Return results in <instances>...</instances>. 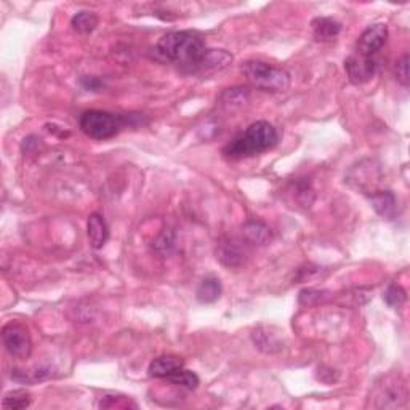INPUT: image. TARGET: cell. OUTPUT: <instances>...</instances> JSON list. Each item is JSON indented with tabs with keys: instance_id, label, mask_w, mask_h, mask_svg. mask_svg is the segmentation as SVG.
<instances>
[{
	"instance_id": "1",
	"label": "cell",
	"mask_w": 410,
	"mask_h": 410,
	"mask_svg": "<svg viewBox=\"0 0 410 410\" xmlns=\"http://www.w3.org/2000/svg\"><path fill=\"white\" fill-rule=\"evenodd\" d=\"M205 50L202 37L192 31L169 32L162 36L156 45L157 55L192 72H196Z\"/></svg>"
},
{
	"instance_id": "2",
	"label": "cell",
	"mask_w": 410,
	"mask_h": 410,
	"mask_svg": "<svg viewBox=\"0 0 410 410\" xmlns=\"http://www.w3.org/2000/svg\"><path fill=\"white\" fill-rule=\"evenodd\" d=\"M279 143V133L266 121L254 122L240 135L225 146V156L229 159H245L273 150Z\"/></svg>"
},
{
	"instance_id": "3",
	"label": "cell",
	"mask_w": 410,
	"mask_h": 410,
	"mask_svg": "<svg viewBox=\"0 0 410 410\" xmlns=\"http://www.w3.org/2000/svg\"><path fill=\"white\" fill-rule=\"evenodd\" d=\"M242 72L252 85L266 92H284L290 87V74L265 61H247Z\"/></svg>"
},
{
	"instance_id": "4",
	"label": "cell",
	"mask_w": 410,
	"mask_h": 410,
	"mask_svg": "<svg viewBox=\"0 0 410 410\" xmlns=\"http://www.w3.org/2000/svg\"><path fill=\"white\" fill-rule=\"evenodd\" d=\"M123 117L112 114L107 111H98L90 110L85 111L79 119V127L85 133L87 136L93 138V140H110V138L116 136L121 128L123 127Z\"/></svg>"
},
{
	"instance_id": "5",
	"label": "cell",
	"mask_w": 410,
	"mask_h": 410,
	"mask_svg": "<svg viewBox=\"0 0 410 410\" xmlns=\"http://www.w3.org/2000/svg\"><path fill=\"white\" fill-rule=\"evenodd\" d=\"M370 401L373 407L378 409H394L401 407L407 401V389L406 385L401 378L396 377H385L382 383H378L375 387L372 396H370Z\"/></svg>"
},
{
	"instance_id": "6",
	"label": "cell",
	"mask_w": 410,
	"mask_h": 410,
	"mask_svg": "<svg viewBox=\"0 0 410 410\" xmlns=\"http://www.w3.org/2000/svg\"><path fill=\"white\" fill-rule=\"evenodd\" d=\"M3 347L12 358L26 360L32 353V340L29 330L18 322H8L2 329Z\"/></svg>"
},
{
	"instance_id": "7",
	"label": "cell",
	"mask_w": 410,
	"mask_h": 410,
	"mask_svg": "<svg viewBox=\"0 0 410 410\" xmlns=\"http://www.w3.org/2000/svg\"><path fill=\"white\" fill-rule=\"evenodd\" d=\"M388 41V28L387 24H372L360 34L358 42H356V55L372 58L382 50Z\"/></svg>"
},
{
	"instance_id": "8",
	"label": "cell",
	"mask_w": 410,
	"mask_h": 410,
	"mask_svg": "<svg viewBox=\"0 0 410 410\" xmlns=\"http://www.w3.org/2000/svg\"><path fill=\"white\" fill-rule=\"evenodd\" d=\"M377 68L378 63L373 57L365 58L353 55L345 61V69H347L349 81L356 83V85H362V83L369 82L375 76V72H377Z\"/></svg>"
},
{
	"instance_id": "9",
	"label": "cell",
	"mask_w": 410,
	"mask_h": 410,
	"mask_svg": "<svg viewBox=\"0 0 410 410\" xmlns=\"http://www.w3.org/2000/svg\"><path fill=\"white\" fill-rule=\"evenodd\" d=\"M216 260L221 265L228 266V268H237L244 263L245 260V249L239 240L233 237H225L218 242L216 247Z\"/></svg>"
},
{
	"instance_id": "10",
	"label": "cell",
	"mask_w": 410,
	"mask_h": 410,
	"mask_svg": "<svg viewBox=\"0 0 410 410\" xmlns=\"http://www.w3.org/2000/svg\"><path fill=\"white\" fill-rule=\"evenodd\" d=\"M233 63V55L226 50H216V48H207L204 57H202L199 66H197L196 72L209 74L223 71Z\"/></svg>"
},
{
	"instance_id": "11",
	"label": "cell",
	"mask_w": 410,
	"mask_h": 410,
	"mask_svg": "<svg viewBox=\"0 0 410 410\" xmlns=\"http://www.w3.org/2000/svg\"><path fill=\"white\" fill-rule=\"evenodd\" d=\"M87 236L90 245L95 250H100L106 245L110 239V228H107L105 218L100 214H92L87 221Z\"/></svg>"
},
{
	"instance_id": "12",
	"label": "cell",
	"mask_w": 410,
	"mask_h": 410,
	"mask_svg": "<svg viewBox=\"0 0 410 410\" xmlns=\"http://www.w3.org/2000/svg\"><path fill=\"white\" fill-rule=\"evenodd\" d=\"M185 365V360L178 356H161V358H156L147 367V375L151 378H167L170 377L172 373L176 372L178 369H181Z\"/></svg>"
},
{
	"instance_id": "13",
	"label": "cell",
	"mask_w": 410,
	"mask_h": 410,
	"mask_svg": "<svg viewBox=\"0 0 410 410\" xmlns=\"http://www.w3.org/2000/svg\"><path fill=\"white\" fill-rule=\"evenodd\" d=\"M242 233L247 242L254 245H266L273 240V231L269 229V226H266L263 221L252 220L242 226Z\"/></svg>"
},
{
	"instance_id": "14",
	"label": "cell",
	"mask_w": 410,
	"mask_h": 410,
	"mask_svg": "<svg viewBox=\"0 0 410 410\" xmlns=\"http://www.w3.org/2000/svg\"><path fill=\"white\" fill-rule=\"evenodd\" d=\"M370 202H372L373 209L377 210L378 215H382L383 218L393 220L394 215H396V205L398 201L391 191H378L372 192L369 196Z\"/></svg>"
},
{
	"instance_id": "15",
	"label": "cell",
	"mask_w": 410,
	"mask_h": 410,
	"mask_svg": "<svg viewBox=\"0 0 410 410\" xmlns=\"http://www.w3.org/2000/svg\"><path fill=\"white\" fill-rule=\"evenodd\" d=\"M313 32L314 37L318 41H332L342 31V24H340L337 19L334 18H316L313 24Z\"/></svg>"
},
{
	"instance_id": "16",
	"label": "cell",
	"mask_w": 410,
	"mask_h": 410,
	"mask_svg": "<svg viewBox=\"0 0 410 410\" xmlns=\"http://www.w3.org/2000/svg\"><path fill=\"white\" fill-rule=\"evenodd\" d=\"M252 340H254L255 347L265 353H278L283 349V343L279 342L278 337L265 329H256L252 334Z\"/></svg>"
},
{
	"instance_id": "17",
	"label": "cell",
	"mask_w": 410,
	"mask_h": 410,
	"mask_svg": "<svg viewBox=\"0 0 410 410\" xmlns=\"http://www.w3.org/2000/svg\"><path fill=\"white\" fill-rule=\"evenodd\" d=\"M221 283L216 278H205L197 287L196 296L201 303H214L221 295Z\"/></svg>"
},
{
	"instance_id": "18",
	"label": "cell",
	"mask_w": 410,
	"mask_h": 410,
	"mask_svg": "<svg viewBox=\"0 0 410 410\" xmlns=\"http://www.w3.org/2000/svg\"><path fill=\"white\" fill-rule=\"evenodd\" d=\"M32 402L31 393L26 391V389H14V391H10L5 394L2 407L7 410H21L28 409Z\"/></svg>"
},
{
	"instance_id": "19",
	"label": "cell",
	"mask_w": 410,
	"mask_h": 410,
	"mask_svg": "<svg viewBox=\"0 0 410 410\" xmlns=\"http://www.w3.org/2000/svg\"><path fill=\"white\" fill-rule=\"evenodd\" d=\"M98 17L93 12H81L74 14L71 19V26L76 32L79 34H90L96 29L98 26Z\"/></svg>"
},
{
	"instance_id": "20",
	"label": "cell",
	"mask_w": 410,
	"mask_h": 410,
	"mask_svg": "<svg viewBox=\"0 0 410 410\" xmlns=\"http://www.w3.org/2000/svg\"><path fill=\"white\" fill-rule=\"evenodd\" d=\"M165 380H169L170 383H174L176 387L185 388V389H196L201 383L199 377H197L194 372H191V370H186L183 367L178 369L176 372L172 373L170 377H167Z\"/></svg>"
},
{
	"instance_id": "21",
	"label": "cell",
	"mask_w": 410,
	"mask_h": 410,
	"mask_svg": "<svg viewBox=\"0 0 410 410\" xmlns=\"http://www.w3.org/2000/svg\"><path fill=\"white\" fill-rule=\"evenodd\" d=\"M383 300L387 301V305L389 306V308L399 309V308H402L404 303H406L407 292L401 287V285L393 284L387 289V292H385V295H383Z\"/></svg>"
},
{
	"instance_id": "22",
	"label": "cell",
	"mask_w": 410,
	"mask_h": 410,
	"mask_svg": "<svg viewBox=\"0 0 410 410\" xmlns=\"http://www.w3.org/2000/svg\"><path fill=\"white\" fill-rule=\"evenodd\" d=\"M247 100H249V92L245 88H229L221 95V103L228 107L242 106Z\"/></svg>"
},
{
	"instance_id": "23",
	"label": "cell",
	"mask_w": 410,
	"mask_h": 410,
	"mask_svg": "<svg viewBox=\"0 0 410 410\" xmlns=\"http://www.w3.org/2000/svg\"><path fill=\"white\" fill-rule=\"evenodd\" d=\"M100 409H138V404L127 396H105L100 401Z\"/></svg>"
},
{
	"instance_id": "24",
	"label": "cell",
	"mask_w": 410,
	"mask_h": 410,
	"mask_svg": "<svg viewBox=\"0 0 410 410\" xmlns=\"http://www.w3.org/2000/svg\"><path fill=\"white\" fill-rule=\"evenodd\" d=\"M396 76L404 87L409 85V55H404L396 63Z\"/></svg>"
},
{
	"instance_id": "25",
	"label": "cell",
	"mask_w": 410,
	"mask_h": 410,
	"mask_svg": "<svg viewBox=\"0 0 410 410\" xmlns=\"http://www.w3.org/2000/svg\"><path fill=\"white\" fill-rule=\"evenodd\" d=\"M320 300H322V292H319V290L306 289V290H301L300 292V303L301 305H313L314 301H320Z\"/></svg>"
}]
</instances>
